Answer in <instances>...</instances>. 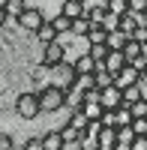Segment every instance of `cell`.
<instances>
[{
	"instance_id": "obj_35",
	"label": "cell",
	"mask_w": 147,
	"mask_h": 150,
	"mask_svg": "<svg viewBox=\"0 0 147 150\" xmlns=\"http://www.w3.org/2000/svg\"><path fill=\"white\" fill-rule=\"evenodd\" d=\"M6 21H9V15H6V9L0 6V27H6Z\"/></svg>"
},
{
	"instance_id": "obj_1",
	"label": "cell",
	"mask_w": 147,
	"mask_h": 150,
	"mask_svg": "<svg viewBox=\"0 0 147 150\" xmlns=\"http://www.w3.org/2000/svg\"><path fill=\"white\" fill-rule=\"evenodd\" d=\"M36 99H39V111L42 114H54V111H63L66 108V90L54 81H48L42 87H33Z\"/></svg>"
},
{
	"instance_id": "obj_29",
	"label": "cell",
	"mask_w": 147,
	"mask_h": 150,
	"mask_svg": "<svg viewBox=\"0 0 147 150\" xmlns=\"http://www.w3.org/2000/svg\"><path fill=\"white\" fill-rule=\"evenodd\" d=\"M129 129L135 132V135H144V138H147V117H132Z\"/></svg>"
},
{
	"instance_id": "obj_12",
	"label": "cell",
	"mask_w": 147,
	"mask_h": 150,
	"mask_svg": "<svg viewBox=\"0 0 147 150\" xmlns=\"http://www.w3.org/2000/svg\"><path fill=\"white\" fill-rule=\"evenodd\" d=\"M117 30H120V33H126V36H132V33L138 30V18H135V15H129V12H126V15H120V18H117Z\"/></svg>"
},
{
	"instance_id": "obj_7",
	"label": "cell",
	"mask_w": 147,
	"mask_h": 150,
	"mask_svg": "<svg viewBox=\"0 0 147 150\" xmlns=\"http://www.w3.org/2000/svg\"><path fill=\"white\" fill-rule=\"evenodd\" d=\"M99 66H102V63H96L87 51H84L81 57L72 60V69H75V75H96V69H99Z\"/></svg>"
},
{
	"instance_id": "obj_28",
	"label": "cell",
	"mask_w": 147,
	"mask_h": 150,
	"mask_svg": "<svg viewBox=\"0 0 147 150\" xmlns=\"http://www.w3.org/2000/svg\"><path fill=\"white\" fill-rule=\"evenodd\" d=\"M18 150H45L42 135H27V138L21 141V147H18Z\"/></svg>"
},
{
	"instance_id": "obj_30",
	"label": "cell",
	"mask_w": 147,
	"mask_h": 150,
	"mask_svg": "<svg viewBox=\"0 0 147 150\" xmlns=\"http://www.w3.org/2000/svg\"><path fill=\"white\" fill-rule=\"evenodd\" d=\"M144 12H147V0H129V15L141 18Z\"/></svg>"
},
{
	"instance_id": "obj_4",
	"label": "cell",
	"mask_w": 147,
	"mask_h": 150,
	"mask_svg": "<svg viewBox=\"0 0 147 150\" xmlns=\"http://www.w3.org/2000/svg\"><path fill=\"white\" fill-rule=\"evenodd\" d=\"M39 63H42L48 72H51V69H57L60 63H66V48L60 45V42L45 45V48H42V60H39Z\"/></svg>"
},
{
	"instance_id": "obj_41",
	"label": "cell",
	"mask_w": 147,
	"mask_h": 150,
	"mask_svg": "<svg viewBox=\"0 0 147 150\" xmlns=\"http://www.w3.org/2000/svg\"><path fill=\"white\" fill-rule=\"evenodd\" d=\"M126 3H129V0H126Z\"/></svg>"
},
{
	"instance_id": "obj_8",
	"label": "cell",
	"mask_w": 147,
	"mask_h": 150,
	"mask_svg": "<svg viewBox=\"0 0 147 150\" xmlns=\"http://www.w3.org/2000/svg\"><path fill=\"white\" fill-rule=\"evenodd\" d=\"M126 66V57H123V51H108V57L102 60V69L108 72V75H111V78H114V75L120 72V69H123Z\"/></svg>"
},
{
	"instance_id": "obj_34",
	"label": "cell",
	"mask_w": 147,
	"mask_h": 150,
	"mask_svg": "<svg viewBox=\"0 0 147 150\" xmlns=\"http://www.w3.org/2000/svg\"><path fill=\"white\" fill-rule=\"evenodd\" d=\"M129 150H147V138H144V135H135L132 144H129Z\"/></svg>"
},
{
	"instance_id": "obj_23",
	"label": "cell",
	"mask_w": 147,
	"mask_h": 150,
	"mask_svg": "<svg viewBox=\"0 0 147 150\" xmlns=\"http://www.w3.org/2000/svg\"><path fill=\"white\" fill-rule=\"evenodd\" d=\"M114 120H117V129H123V126H129V123H132V111H129L126 105H120V108H114Z\"/></svg>"
},
{
	"instance_id": "obj_6",
	"label": "cell",
	"mask_w": 147,
	"mask_h": 150,
	"mask_svg": "<svg viewBox=\"0 0 147 150\" xmlns=\"http://www.w3.org/2000/svg\"><path fill=\"white\" fill-rule=\"evenodd\" d=\"M141 81V75H138V69L135 66H123V69H120L117 75H114V87H120V90H126V87H135Z\"/></svg>"
},
{
	"instance_id": "obj_24",
	"label": "cell",
	"mask_w": 147,
	"mask_h": 150,
	"mask_svg": "<svg viewBox=\"0 0 147 150\" xmlns=\"http://www.w3.org/2000/svg\"><path fill=\"white\" fill-rule=\"evenodd\" d=\"M78 150H99V135H87V132H81Z\"/></svg>"
},
{
	"instance_id": "obj_37",
	"label": "cell",
	"mask_w": 147,
	"mask_h": 150,
	"mask_svg": "<svg viewBox=\"0 0 147 150\" xmlns=\"http://www.w3.org/2000/svg\"><path fill=\"white\" fill-rule=\"evenodd\" d=\"M138 27H144V30H147V12H144V15L138 18Z\"/></svg>"
},
{
	"instance_id": "obj_39",
	"label": "cell",
	"mask_w": 147,
	"mask_h": 150,
	"mask_svg": "<svg viewBox=\"0 0 147 150\" xmlns=\"http://www.w3.org/2000/svg\"><path fill=\"white\" fill-rule=\"evenodd\" d=\"M0 6H6V0H0Z\"/></svg>"
},
{
	"instance_id": "obj_15",
	"label": "cell",
	"mask_w": 147,
	"mask_h": 150,
	"mask_svg": "<svg viewBox=\"0 0 147 150\" xmlns=\"http://www.w3.org/2000/svg\"><path fill=\"white\" fill-rule=\"evenodd\" d=\"M105 12L114 15V18H120V15L129 12V3H126V0H105Z\"/></svg>"
},
{
	"instance_id": "obj_21",
	"label": "cell",
	"mask_w": 147,
	"mask_h": 150,
	"mask_svg": "<svg viewBox=\"0 0 147 150\" xmlns=\"http://www.w3.org/2000/svg\"><path fill=\"white\" fill-rule=\"evenodd\" d=\"M111 84H114V78L99 66V69H96V75H93V87H96V90H105V87H111Z\"/></svg>"
},
{
	"instance_id": "obj_40",
	"label": "cell",
	"mask_w": 147,
	"mask_h": 150,
	"mask_svg": "<svg viewBox=\"0 0 147 150\" xmlns=\"http://www.w3.org/2000/svg\"><path fill=\"white\" fill-rule=\"evenodd\" d=\"M75 3H84V0H75Z\"/></svg>"
},
{
	"instance_id": "obj_18",
	"label": "cell",
	"mask_w": 147,
	"mask_h": 150,
	"mask_svg": "<svg viewBox=\"0 0 147 150\" xmlns=\"http://www.w3.org/2000/svg\"><path fill=\"white\" fill-rule=\"evenodd\" d=\"M105 36H108V30L102 27V24H93L90 33H87V42L90 45H105Z\"/></svg>"
},
{
	"instance_id": "obj_11",
	"label": "cell",
	"mask_w": 147,
	"mask_h": 150,
	"mask_svg": "<svg viewBox=\"0 0 147 150\" xmlns=\"http://www.w3.org/2000/svg\"><path fill=\"white\" fill-rule=\"evenodd\" d=\"M33 36H36V42H39L42 48H45V45H51V42H57V30H54V27H51L48 21H45V24H42V27L36 30Z\"/></svg>"
},
{
	"instance_id": "obj_5",
	"label": "cell",
	"mask_w": 147,
	"mask_h": 150,
	"mask_svg": "<svg viewBox=\"0 0 147 150\" xmlns=\"http://www.w3.org/2000/svg\"><path fill=\"white\" fill-rule=\"evenodd\" d=\"M99 105L105 108V111H114V108H120L123 105V90H120V87H105V90L99 93Z\"/></svg>"
},
{
	"instance_id": "obj_10",
	"label": "cell",
	"mask_w": 147,
	"mask_h": 150,
	"mask_svg": "<svg viewBox=\"0 0 147 150\" xmlns=\"http://www.w3.org/2000/svg\"><path fill=\"white\" fill-rule=\"evenodd\" d=\"M60 15L75 21V18H84V3H75V0H63L60 3Z\"/></svg>"
},
{
	"instance_id": "obj_9",
	"label": "cell",
	"mask_w": 147,
	"mask_h": 150,
	"mask_svg": "<svg viewBox=\"0 0 147 150\" xmlns=\"http://www.w3.org/2000/svg\"><path fill=\"white\" fill-rule=\"evenodd\" d=\"M129 42V36L126 33H120L117 27L114 30H108V36H105V48L108 51H123V45Z\"/></svg>"
},
{
	"instance_id": "obj_3",
	"label": "cell",
	"mask_w": 147,
	"mask_h": 150,
	"mask_svg": "<svg viewBox=\"0 0 147 150\" xmlns=\"http://www.w3.org/2000/svg\"><path fill=\"white\" fill-rule=\"evenodd\" d=\"M45 21H48V18H45V12H42L39 6H27V9L21 12V18H15L18 30H27V33H36Z\"/></svg>"
},
{
	"instance_id": "obj_33",
	"label": "cell",
	"mask_w": 147,
	"mask_h": 150,
	"mask_svg": "<svg viewBox=\"0 0 147 150\" xmlns=\"http://www.w3.org/2000/svg\"><path fill=\"white\" fill-rule=\"evenodd\" d=\"M129 111H132V117H147V102H135Z\"/></svg>"
},
{
	"instance_id": "obj_26",
	"label": "cell",
	"mask_w": 147,
	"mask_h": 150,
	"mask_svg": "<svg viewBox=\"0 0 147 150\" xmlns=\"http://www.w3.org/2000/svg\"><path fill=\"white\" fill-rule=\"evenodd\" d=\"M66 123H69L72 129H78V132H84V129H87V117H84L81 111H69V120H66Z\"/></svg>"
},
{
	"instance_id": "obj_13",
	"label": "cell",
	"mask_w": 147,
	"mask_h": 150,
	"mask_svg": "<svg viewBox=\"0 0 147 150\" xmlns=\"http://www.w3.org/2000/svg\"><path fill=\"white\" fill-rule=\"evenodd\" d=\"M42 144H45V150H63V138H60L57 129L42 132Z\"/></svg>"
},
{
	"instance_id": "obj_36",
	"label": "cell",
	"mask_w": 147,
	"mask_h": 150,
	"mask_svg": "<svg viewBox=\"0 0 147 150\" xmlns=\"http://www.w3.org/2000/svg\"><path fill=\"white\" fill-rule=\"evenodd\" d=\"M138 90H141V102H147V87H144V84H138Z\"/></svg>"
},
{
	"instance_id": "obj_22",
	"label": "cell",
	"mask_w": 147,
	"mask_h": 150,
	"mask_svg": "<svg viewBox=\"0 0 147 150\" xmlns=\"http://www.w3.org/2000/svg\"><path fill=\"white\" fill-rule=\"evenodd\" d=\"M132 138H135V132H132L129 126H123V129H117V150H129Z\"/></svg>"
},
{
	"instance_id": "obj_17",
	"label": "cell",
	"mask_w": 147,
	"mask_h": 150,
	"mask_svg": "<svg viewBox=\"0 0 147 150\" xmlns=\"http://www.w3.org/2000/svg\"><path fill=\"white\" fill-rule=\"evenodd\" d=\"M57 132H60V138H63V144H78V138H81V132H78V129H72L69 123L57 126Z\"/></svg>"
},
{
	"instance_id": "obj_14",
	"label": "cell",
	"mask_w": 147,
	"mask_h": 150,
	"mask_svg": "<svg viewBox=\"0 0 147 150\" xmlns=\"http://www.w3.org/2000/svg\"><path fill=\"white\" fill-rule=\"evenodd\" d=\"M78 111L87 117V123H90V120H102V114H105V108H102L99 102H87V105H81Z\"/></svg>"
},
{
	"instance_id": "obj_38",
	"label": "cell",
	"mask_w": 147,
	"mask_h": 150,
	"mask_svg": "<svg viewBox=\"0 0 147 150\" xmlns=\"http://www.w3.org/2000/svg\"><path fill=\"white\" fill-rule=\"evenodd\" d=\"M138 84H144V87H147V72H141V81H138Z\"/></svg>"
},
{
	"instance_id": "obj_2",
	"label": "cell",
	"mask_w": 147,
	"mask_h": 150,
	"mask_svg": "<svg viewBox=\"0 0 147 150\" xmlns=\"http://www.w3.org/2000/svg\"><path fill=\"white\" fill-rule=\"evenodd\" d=\"M15 114L21 120H36L42 114V111H39V99H36V90H21L15 96Z\"/></svg>"
},
{
	"instance_id": "obj_20",
	"label": "cell",
	"mask_w": 147,
	"mask_h": 150,
	"mask_svg": "<svg viewBox=\"0 0 147 150\" xmlns=\"http://www.w3.org/2000/svg\"><path fill=\"white\" fill-rule=\"evenodd\" d=\"M90 27H93V24H90L87 18H75V21H72V30H69V36H84V39H87Z\"/></svg>"
},
{
	"instance_id": "obj_19",
	"label": "cell",
	"mask_w": 147,
	"mask_h": 150,
	"mask_svg": "<svg viewBox=\"0 0 147 150\" xmlns=\"http://www.w3.org/2000/svg\"><path fill=\"white\" fill-rule=\"evenodd\" d=\"M3 9H6V15H9V18H21V12L27 9V0H6V6H3Z\"/></svg>"
},
{
	"instance_id": "obj_32",
	"label": "cell",
	"mask_w": 147,
	"mask_h": 150,
	"mask_svg": "<svg viewBox=\"0 0 147 150\" xmlns=\"http://www.w3.org/2000/svg\"><path fill=\"white\" fill-rule=\"evenodd\" d=\"M15 147H18V144H15V138H12L9 132L0 129V150H15Z\"/></svg>"
},
{
	"instance_id": "obj_16",
	"label": "cell",
	"mask_w": 147,
	"mask_h": 150,
	"mask_svg": "<svg viewBox=\"0 0 147 150\" xmlns=\"http://www.w3.org/2000/svg\"><path fill=\"white\" fill-rule=\"evenodd\" d=\"M48 24H51V27L57 30V36H66V33L72 30V21H69V18H63V15H60V12H57L54 18H48Z\"/></svg>"
},
{
	"instance_id": "obj_27",
	"label": "cell",
	"mask_w": 147,
	"mask_h": 150,
	"mask_svg": "<svg viewBox=\"0 0 147 150\" xmlns=\"http://www.w3.org/2000/svg\"><path fill=\"white\" fill-rule=\"evenodd\" d=\"M135 102H141V90H138V84H135V87H126V90H123V105H126V108H132Z\"/></svg>"
},
{
	"instance_id": "obj_31",
	"label": "cell",
	"mask_w": 147,
	"mask_h": 150,
	"mask_svg": "<svg viewBox=\"0 0 147 150\" xmlns=\"http://www.w3.org/2000/svg\"><path fill=\"white\" fill-rule=\"evenodd\" d=\"M87 54L96 60V63H102V60L108 57V48H105V45H90V48H87Z\"/></svg>"
},
{
	"instance_id": "obj_25",
	"label": "cell",
	"mask_w": 147,
	"mask_h": 150,
	"mask_svg": "<svg viewBox=\"0 0 147 150\" xmlns=\"http://www.w3.org/2000/svg\"><path fill=\"white\" fill-rule=\"evenodd\" d=\"M123 57H126V63L138 60V57H141V42H132V39H129V42L123 45Z\"/></svg>"
}]
</instances>
